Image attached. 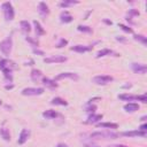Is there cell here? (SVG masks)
<instances>
[{
  "instance_id": "6da1fadb",
  "label": "cell",
  "mask_w": 147,
  "mask_h": 147,
  "mask_svg": "<svg viewBox=\"0 0 147 147\" xmlns=\"http://www.w3.org/2000/svg\"><path fill=\"white\" fill-rule=\"evenodd\" d=\"M90 137L92 139H117L119 137V134L114 131H110V130H103V131L92 132Z\"/></svg>"
},
{
  "instance_id": "7a4b0ae2",
  "label": "cell",
  "mask_w": 147,
  "mask_h": 147,
  "mask_svg": "<svg viewBox=\"0 0 147 147\" xmlns=\"http://www.w3.org/2000/svg\"><path fill=\"white\" fill-rule=\"evenodd\" d=\"M1 9L3 11V16H5V20L6 21H13L14 20L15 11H14V8H13L11 2H9V1L3 2L1 5Z\"/></svg>"
},
{
  "instance_id": "3957f363",
  "label": "cell",
  "mask_w": 147,
  "mask_h": 147,
  "mask_svg": "<svg viewBox=\"0 0 147 147\" xmlns=\"http://www.w3.org/2000/svg\"><path fill=\"white\" fill-rule=\"evenodd\" d=\"M11 48H13V39L10 36H8L6 39H3L1 42H0V51L3 55L8 56L11 52Z\"/></svg>"
},
{
  "instance_id": "277c9868",
  "label": "cell",
  "mask_w": 147,
  "mask_h": 147,
  "mask_svg": "<svg viewBox=\"0 0 147 147\" xmlns=\"http://www.w3.org/2000/svg\"><path fill=\"white\" fill-rule=\"evenodd\" d=\"M92 82L96 85H107L110 82H113V77L108 75H99L92 78Z\"/></svg>"
},
{
  "instance_id": "5b68a950",
  "label": "cell",
  "mask_w": 147,
  "mask_h": 147,
  "mask_svg": "<svg viewBox=\"0 0 147 147\" xmlns=\"http://www.w3.org/2000/svg\"><path fill=\"white\" fill-rule=\"evenodd\" d=\"M44 93V88L42 87H25L22 90V94L23 95H40Z\"/></svg>"
},
{
  "instance_id": "8992f818",
  "label": "cell",
  "mask_w": 147,
  "mask_h": 147,
  "mask_svg": "<svg viewBox=\"0 0 147 147\" xmlns=\"http://www.w3.org/2000/svg\"><path fill=\"white\" fill-rule=\"evenodd\" d=\"M65 61H67V57L63 56V55H53V56L44 59L45 63H62V62H65Z\"/></svg>"
},
{
  "instance_id": "52a82bcc",
  "label": "cell",
  "mask_w": 147,
  "mask_h": 147,
  "mask_svg": "<svg viewBox=\"0 0 147 147\" xmlns=\"http://www.w3.org/2000/svg\"><path fill=\"white\" fill-rule=\"evenodd\" d=\"M131 69L134 74H139V75H144L147 71V67L144 63H132Z\"/></svg>"
},
{
  "instance_id": "ba28073f",
  "label": "cell",
  "mask_w": 147,
  "mask_h": 147,
  "mask_svg": "<svg viewBox=\"0 0 147 147\" xmlns=\"http://www.w3.org/2000/svg\"><path fill=\"white\" fill-rule=\"evenodd\" d=\"M64 78H69V79H72V80H78V75L75 74V72H62V74H59L54 80H60V79H64Z\"/></svg>"
},
{
  "instance_id": "9c48e42d",
  "label": "cell",
  "mask_w": 147,
  "mask_h": 147,
  "mask_svg": "<svg viewBox=\"0 0 147 147\" xmlns=\"http://www.w3.org/2000/svg\"><path fill=\"white\" fill-rule=\"evenodd\" d=\"M38 13H39V15H40L42 18H45V17L49 14V9H48V6L46 5V2L40 1V2L38 3Z\"/></svg>"
},
{
  "instance_id": "30bf717a",
  "label": "cell",
  "mask_w": 147,
  "mask_h": 147,
  "mask_svg": "<svg viewBox=\"0 0 147 147\" xmlns=\"http://www.w3.org/2000/svg\"><path fill=\"white\" fill-rule=\"evenodd\" d=\"M29 137H30V130H28V129H23V130L21 131L20 136H18L17 142H18L20 145H23V144H25V142L28 141Z\"/></svg>"
},
{
  "instance_id": "8fae6325",
  "label": "cell",
  "mask_w": 147,
  "mask_h": 147,
  "mask_svg": "<svg viewBox=\"0 0 147 147\" xmlns=\"http://www.w3.org/2000/svg\"><path fill=\"white\" fill-rule=\"evenodd\" d=\"M124 137H146L147 132L140 131V130H133V131H125L121 133Z\"/></svg>"
},
{
  "instance_id": "7c38bea8",
  "label": "cell",
  "mask_w": 147,
  "mask_h": 147,
  "mask_svg": "<svg viewBox=\"0 0 147 147\" xmlns=\"http://www.w3.org/2000/svg\"><path fill=\"white\" fill-rule=\"evenodd\" d=\"M71 51L74 52H77V53H85V52H88L92 49V46H85V45H75L70 48Z\"/></svg>"
},
{
  "instance_id": "4fadbf2b",
  "label": "cell",
  "mask_w": 147,
  "mask_h": 147,
  "mask_svg": "<svg viewBox=\"0 0 147 147\" xmlns=\"http://www.w3.org/2000/svg\"><path fill=\"white\" fill-rule=\"evenodd\" d=\"M124 110L127 113H136L137 110H139V105L136 102H129L124 105Z\"/></svg>"
},
{
  "instance_id": "5bb4252c",
  "label": "cell",
  "mask_w": 147,
  "mask_h": 147,
  "mask_svg": "<svg viewBox=\"0 0 147 147\" xmlns=\"http://www.w3.org/2000/svg\"><path fill=\"white\" fill-rule=\"evenodd\" d=\"M102 117H103L102 114H91V115L88 116L86 123H88V124H95V123H98L99 121H101Z\"/></svg>"
},
{
  "instance_id": "9a60e30c",
  "label": "cell",
  "mask_w": 147,
  "mask_h": 147,
  "mask_svg": "<svg viewBox=\"0 0 147 147\" xmlns=\"http://www.w3.org/2000/svg\"><path fill=\"white\" fill-rule=\"evenodd\" d=\"M42 84H44L46 87L51 88V90H54V88L57 87V84L55 83V80H54V79H49V78H47V77L42 78Z\"/></svg>"
},
{
  "instance_id": "2e32d148",
  "label": "cell",
  "mask_w": 147,
  "mask_h": 147,
  "mask_svg": "<svg viewBox=\"0 0 147 147\" xmlns=\"http://www.w3.org/2000/svg\"><path fill=\"white\" fill-rule=\"evenodd\" d=\"M42 116L46 119H54V118H56L59 116V114L55 110H53V109H48V110H46V111L42 113Z\"/></svg>"
},
{
  "instance_id": "e0dca14e",
  "label": "cell",
  "mask_w": 147,
  "mask_h": 147,
  "mask_svg": "<svg viewBox=\"0 0 147 147\" xmlns=\"http://www.w3.org/2000/svg\"><path fill=\"white\" fill-rule=\"evenodd\" d=\"M30 77L33 82H38L40 78H42V72L39 70V69H33L30 74Z\"/></svg>"
},
{
  "instance_id": "ac0fdd59",
  "label": "cell",
  "mask_w": 147,
  "mask_h": 147,
  "mask_svg": "<svg viewBox=\"0 0 147 147\" xmlns=\"http://www.w3.org/2000/svg\"><path fill=\"white\" fill-rule=\"evenodd\" d=\"M60 18H61V22H62V23H69V22L72 21V16H71V15L69 14V11H67V10H64V11L61 13Z\"/></svg>"
},
{
  "instance_id": "d6986e66",
  "label": "cell",
  "mask_w": 147,
  "mask_h": 147,
  "mask_svg": "<svg viewBox=\"0 0 147 147\" xmlns=\"http://www.w3.org/2000/svg\"><path fill=\"white\" fill-rule=\"evenodd\" d=\"M33 25H34V30H36V36L37 37L45 34V30L42 29V26L40 25V23L38 21H33Z\"/></svg>"
},
{
  "instance_id": "ffe728a7",
  "label": "cell",
  "mask_w": 147,
  "mask_h": 147,
  "mask_svg": "<svg viewBox=\"0 0 147 147\" xmlns=\"http://www.w3.org/2000/svg\"><path fill=\"white\" fill-rule=\"evenodd\" d=\"M51 103H52V105H55V106H68V102H67L64 99L60 98V96L53 98L52 101H51Z\"/></svg>"
},
{
  "instance_id": "44dd1931",
  "label": "cell",
  "mask_w": 147,
  "mask_h": 147,
  "mask_svg": "<svg viewBox=\"0 0 147 147\" xmlns=\"http://www.w3.org/2000/svg\"><path fill=\"white\" fill-rule=\"evenodd\" d=\"M98 127H102V129H117L118 125L116 123H110V122H105V123H98L96 124Z\"/></svg>"
},
{
  "instance_id": "7402d4cb",
  "label": "cell",
  "mask_w": 147,
  "mask_h": 147,
  "mask_svg": "<svg viewBox=\"0 0 147 147\" xmlns=\"http://www.w3.org/2000/svg\"><path fill=\"white\" fill-rule=\"evenodd\" d=\"M118 99L122 101H133V100H136V95L129 94V93H123V94H118Z\"/></svg>"
},
{
  "instance_id": "603a6c76",
  "label": "cell",
  "mask_w": 147,
  "mask_h": 147,
  "mask_svg": "<svg viewBox=\"0 0 147 147\" xmlns=\"http://www.w3.org/2000/svg\"><path fill=\"white\" fill-rule=\"evenodd\" d=\"M0 137L5 140V141H10V133L7 129L5 127H0Z\"/></svg>"
},
{
  "instance_id": "cb8c5ba5",
  "label": "cell",
  "mask_w": 147,
  "mask_h": 147,
  "mask_svg": "<svg viewBox=\"0 0 147 147\" xmlns=\"http://www.w3.org/2000/svg\"><path fill=\"white\" fill-rule=\"evenodd\" d=\"M20 25H21V29H22L23 32L29 33V32L31 31V25H30V23H29L28 21H21Z\"/></svg>"
},
{
  "instance_id": "d4e9b609",
  "label": "cell",
  "mask_w": 147,
  "mask_h": 147,
  "mask_svg": "<svg viewBox=\"0 0 147 147\" xmlns=\"http://www.w3.org/2000/svg\"><path fill=\"white\" fill-rule=\"evenodd\" d=\"M79 3V1H75V0H64L62 2H60V7L62 8H67L69 6H74V5H77Z\"/></svg>"
},
{
  "instance_id": "484cf974",
  "label": "cell",
  "mask_w": 147,
  "mask_h": 147,
  "mask_svg": "<svg viewBox=\"0 0 147 147\" xmlns=\"http://www.w3.org/2000/svg\"><path fill=\"white\" fill-rule=\"evenodd\" d=\"M111 53H113L111 49H109V48H103V49H101V51H99V52L96 53V57H98V59H99V57H103V56L110 55Z\"/></svg>"
},
{
  "instance_id": "4316f807",
  "label": "cell",
  "mask_w": 147,
  "mask_h": 147,
  "mask_svg": "<svg viewBox=\"0 0 147 147\" xmlns=\"http://www.w3.org/2000/svg\"><path fill=\"white\" fill-rule=\"evenodd\" d=\"M133 39L137 40V41H139V42H141L142 45H146V44H147V39H146V37L142 36V34H134V36H133Z\"/></svg>"
},
{
  "instance_id": "83f0119b",
  "label": "cell",
  "mask_w": 147,
  "mask_h": 147,
  "mask_svg": "<svg viewBox=\"0 0 147 147\" xmlns=\"http://www.w3.org/2000/svg\"><path fill=\"white\" fill-rule=\"evenodd\" d=\"M77 30L78 31H82V32H87V33H91L92 32V29L87 25H78L77 26Z\"/></svg>"
},
{
  "instance_id": "f1b7e54d",
  "label": "cell",
  "mask_w": 147,
  "mask_h": 147,
  "mask_svg": "<svg viewBox=\"0 0 147 147\" xmlns=\"http://www.w3.org/2000/svg\"><path fill=\"white\" fill-rule=\"evenodd\" d=\"M85 110L90 114H94V111L96 110V106L95 105H92V103H88V106L85 108Z\"/></svg>"
},
{
  "instance_id": "f546056e",
  "label": "cell",
  "mask_w": 147,
  "mask_h": 147,
  "mask_svg": "<svg viewBox=\"0 0 147 147\" xmlns=\"http://www.w3.org/2000/svg\"><path fill=\"white\" fill-rule=\"evenodd\" d=\"M67 44H68V40H67V39H64V38H61V39L59 40V42L56 44V47H57V48H61V47L65 46Z\"/></svg>"
},
{
  "instance_id": "4dcf8cb0",
  "label": "cell",
  "mask_w": 147,
  "mask_h": 147,
  "mask_svg": "<svg viewBox=\"0 0 147 147\" xmlns=\"http://www.w3.org/2000/svg\"><path fill=\"white\" fill-rule=\"evenodd\" d=\"M136 100H138V101H141L142 103H146V102H147V95H146V94L136 95Z\"/></svg>"
},
{
  "instance_id": "1f68e13d",
  "label": "cell",
  "mask_w": 147,
  "mask_h": 147,
  "mask_svg": "<svg viewBox=\"0 0 147 147\" xmlns=\"http://www.w3.org/2000/svg\"><path fill=\"white\" fill-rule=\"evenodd\" d=\"M118 26H119L123 31H125V32H127V33H132V32H133V30H132L130 26H126V25H124V24H118Z\"/></svg>"
},
{
  "instance_id": "d6a6232c",
  "label": "cell",
  "mask_w": 147,
  "mask_h": 147,
  "mask_svg": "<svg viewBox=\"0 0 147 147\" xmlns=\"http://www.w3.org/2000/svg\"><path fill=\"white\" fill-rule=\"evenodd\" d=\"M127 14H129V16H131V15H133V16H138V15H139V11H138V10H136L134 8H132V9H130V10H129V13H127Z\"/></svg>"
},
{
  "instance_id": "836d02e7",
  "label": "cell",
  "mask_w": 147,
  "mask_h": 147,
  "mask_svg": "<svg viewBox=\"0 0 147 147\" xmlns=\"http://www.w3.org/2000/svg\"><path fill=\"white\" fill-rule=\"evenodd\" d=\"M25 40H26V41H29L30 44H32V46H38V41H36V40L31 39L30 37H26V38H25Z\"/></svg>"
},
{
  "instance_id": "e575fe53",
  "label": "cell",
  "mask_w": 147,
  "mask_h": 147,
  "mask_svg": "<svg viewBox=\"0 0 147 147\" xmlns=\"http://www.w3.org/2000/svg\"><path fill=\"white\" fill-rule=\"evenodd\" d=\"M33 53H34V54H39V55H44V52H42V51H39V49H37V48H33Z\"/></svg>"
},
{
  "instance_id": "d590c367",
  "label": "cell",
  "mask_w": 147,
  "mask_h": 147,
  "mask_svg": "<svg viewBox=\"0 0 147 147\" xmlns=\"http://www.w3.org/2000/svg\"><path fill=\"white\" fill-rule=\"evenodd\" d=\"M146 129H147V124H142V125H140V127H139L138 130H140V131H144V132H146Z\"/></svg>"
},
{
  "instance_id": "8d00e7d4",
  "label": "cell",
  "mask_w": 147,
  "mask_h": 147,
  "mask_svg": "<svg viewBox=\"0 0 147 147\" xmlns=\"http://www.w3.org/2000/svg\"><path fill=\"white\" fill-rule=\"evenodd\" d=\"M108 147H127V146L126 145H119L118 144V145H109Z\"/></svg>"
},
{
  "instance_id": "74e56055",
  "label": "cell",
  "mask_w": 147,
  "mask_h": 147,
  "mask_svg": "<svg viewBox=\"0 0 147 147\" xmlns=\"http://www.w3.org/2000/svg\"><path fill=\"white\" fill-rule=\"evenodd\" d=\"M55 147H69L67 144H63V142H60V144H57Z\"/></svg>"
},
{
  "instance_id": "f35d334b",
  "label": "cell",
  "mask_w": 147,
  "mask_h": 147,
  "mask_svg": "<svg viewBox=\"0 0 147 147\" xmlns=\"http://www.w3.org/2000/svg\"><path fill=\"white\" fill-rule=\"evenodd\" d=\"M84 147H100V146H98V145H91V144H85Z\"/></svg>"
},
{
  "instance_id": "ab89813d",
  "label": "cell",
  "mask_w": 147,
  "mask_h": 147,
  "mask_svg": "<svg viewBox=\"0 0 147 147\" xmlns=\"http://www.w3.org/2000/svg\"><path fill=\"white\" fill-rule=\"evenodd\" d=\"M13 87H14V85H13V84H9V85H6V86H5V88H6V90H10V88H13Z\"/></svg>"
},
{
  "instance_id": "60d3db41",
  "label": "cell",
  "mask_w": 147,
  "mask_h": 147,
  "mask_svg": "<svg viewBox=\"0 0 147 147\" xmlns=\"http://www.w3.org/2000/svg\"><path fill=\"white\" fill-rule=\"evenodd\" d=\"M132 85L131 84H125V85H123V88H130Z\"/></svg>"
},
{
  "instance_id": "b9f144b4",
  "label": "cell",
  "mask_w": 147,
  "mask_h": 147,
  "mask_svg": "<svg viewBox=\"0 0 147 147\" xmlns=\"http://www.w3.org/2000/svg\"><path fill=\"white\" fill-rule=\"evenodd\" d=\"M103 22L106 23V24H109V25H111L113 23H111V21H108V20H103Z\"/></svg>"
},
{
  "instance_id": "7bdbcfd3",
  "label": "cell",
  "mask_w": 147,
  "mask_h": 147,
  "mask_svg": "<svg viewBox=\"0 0 147 147\" xmlns=\"http://www.w3.org/2000/svg\"><path fill=\"white\" fill-rule=\"evenodd\" d=\"M32 63H33V61H32V60H30V61H29V62H26L25 64H26V65H32Z\"/></svg>"
},
{
  "instance_id": "ee69618b",
  "label": "cell",
  "mask_w": 147,
  "mask_h": 147,
  "mask_svg": "<svg viewBox=\"0 0 147 147\" xmlns=\"http://www.w3.org/2000/svg\"><path fill=\"white\" fill-rule=\"evenodd\" d=\"M1 103H2V102H1V100H0V106H1Z\"/></svg>"
}]
</instances>
